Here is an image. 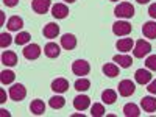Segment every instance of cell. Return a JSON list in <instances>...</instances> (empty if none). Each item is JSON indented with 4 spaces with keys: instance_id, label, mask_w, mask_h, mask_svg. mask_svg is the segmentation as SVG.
I'll return each instance as SVG.
<instances>
[{
    "instance_id": "obj_10",
    "label": "cell",
    "mask_w": 156,
    "mask_h": 117,
    "mask_svg": "<svg viewBox=\"0 0 156 117\" xmlns=\"http://www.w3.org/2000/svg\"><path fill=\"white\" fill-rule=\"evenodd\" d=\"M89 105H90V98L87 95H76L73 98V108L76 111H84L89 108Z\"/></svg>"
},
{
    "instance_id": "obj_39",
    "label": "cell",
    "mask_w": 156,
    "mask_h": 117,
    "mask_svg": "<svg viewBox=\"0 0 156 117\" xmlns=\"http://www.w3.org/2000/svg\"><path fill=\"white\" fill-rule=\"evenodd\" d=\"M64 2H66V3H73L75 0H64Z\"/></svg>"
},
{
    "instance_id": "obj_25",
    "label": "cell",
    "mask_w": 156,
    "mask_h": 117,
    "mask_svg": "<svg viewBox=\"0 0 156 117\" xmlns=\"http://www.w3.org/2000/svg\"><path fill=\"white\" fill-rule=\"evenodd\" d=\"M75 89L78 90V92H84V90H87L89 87H90V81L87 80V78H78V80L75 81Z\"/></svg>"
},
{
    "instance_id": "obj_20",
    "label": "cell",
    "mask_w": 156,
    "mask_h": 117,
    "mask_svg": "<svg viewBox=\"0 0 156 117\" xmlns=\"http://www.w3.org/2000/svg\"><path fill=\"white\" fill-rule=\"evenodd\" d=\"M2 64H5V66H16L17 64V55L14 53V51H3L2 53Z\"/></svg>"
},
{
    "instance_id": "obj_15",
    "label": "cell",
    "mask_w": 156,
    "mask_h": 117,
    "mask_svg": "<svg viewBox=\"0 0 156 117\" xmlns=\"http://www.w3.org/2000/svg\"><path fill=\"white\" fill-rule=\"evenodd\" d=\"M61 47L66 48V50H73L76 47V37L73 34H70V33L64 34L61 37Z\"/></svg>"
},
{
    "instance_id": "obj_31",
    "label": "cell",
    "mask_w": 156,
    "mask_h": 117,
    "mask_svg": "<svg viewBox=\"0 0 156 117\" xmlns=\"http://www.w3.org/2000/svg\"><path fill=\"white\" fill-rule=\"evenodd\" d=\"M11 37H12V36L8 34V33H2V34H0V47H2V48H6V47L12 42Z\"/></svg>"
},
{
    "instance_id": "obj_24",
    "label": "cell",
    "mask_w": 156,
    "mask_h": 117,
    "mask_svg": "<svg viewBox=\"0 0 156 117\" xmlns=\"http://www.w3.org/2000/svg\"><path fill=\"white\" fill-rule=\"evenodd\" d=\"M123 114L126 117H137V115H140V111H139L137 105H134V103H126L123 106Z\"/></svg>"
},
{
    "instance_id": "obj_35",
    "label": "cell",
    "mask_w": 156,
    "mask_h": 117,
    "mask_svg": "<svg viewBox=\"0 0 156 117\" xmlns=\"http://www.w3.org/2000/svg\"><path fill=\"white\" fill-rule=\"evenodd\" d=\"M2 2H3V5H6V6H16L17 3H19V0H2Z\"/></svg>"
},
{
    "instance_id": "obj_23",
    "label": "cell",
    "mask_w": 156,
    "mask_h": 117,
    "mask_svg": "<svg viewBox=\"0 0 156 117\" xmlns=\"http://www.w3.org/2000/svg\"><path fill=\"white\" fill-rule=\"evenodd\" d=\"M101 100L103 103H106V105H112V103L117 100V92L112 89H106L101 92Z\"/></svg>"
},
{
    "instance_id": "obj_4",
    "label": "cell",
    "mask_w": 156,
    "mask_h": 117,
    "mask_svg": "<svg viewBox=\"0 0 156 117\" xmlns=\"http://www.w3.org/2000/svg\"><path fill=\"white\" fill-rule=\"evenodd\" d=\"M90 70V66H89V62L84 61V59H76L73 64H72V72L78 76H84L87 75Z\"/></svg>"
},
{
    "instance_id": "obj_18",
    "label": "cell",
    "mask_w": 156,
    "mask_h": 117,
    "mask_svg": "<svg viewBox=\"0 0 156 117\" xmlns=\"http://www.w3.org/2000/svg\"><path fill=\"white\" fill-rule=\"evenodd\" d=\"M6 27H8V30H11V31H19V30L23 27V20H22V17H19V16H11V17L8 19Z\"/></svg>"
},
{
    "instance_id": "obj_40",
    "label": "cell",
    "mask_w": 156,
    "mask_h": 117,
    "mask_svg": "<svg viewBox=\"0 0 156 117\" xmlns=\"http://www.w3.org/2000/svg\"><path fill=\"white\" fill-rule=\"evenodd\" d=\"M111 2H119V0H111Z\"/></svg>"
},
{
    "instance_id": "obj_13",
    "label": "cell",
    "mask_w": 156,
    "mask_h": 117,
    "mask_svg": "<svg viewBox=\"0 0 156 117\" xmlns=\"http://www.w3.org/2000/svg\"><path fill=\"white\" fill-rule=\"evenodd\" d=\"M134 78L139 84H148L151 81V73L145 69H137L134 73Z\"/></svg>"
},
{
    "instance_id": "obj_36",
    "label": "cell",
    "mask_w": 156,
    "mask_h": 117,
    "mask_svg": "<svg viewBox=\"0 0 156 117\" xmlns=\"http://www.w3.org/2000/svg\"><path fill=\"white\" fill-rule=\"evenodd\" d=\"M0 95H2V100H0V101H2V103H5L6 100H5V92H3V90H0Z\"/></svg>"
},
{
    "instance_id": "obj_33",
    "label": "cell",
    "mask_w": 156,
    "mask_h": 117,
    "mask_svg": "<svg viewBox=\"0 0 156 117\" xmlns=\"http://www.w3.org/2000/svg\"><path fill=\"white\" fill-rule=\"evenodd\" d=\"M147 90H148L150 94H154V95H156V80H153V81H150V83H148Z\"/></svg>"
},
{
    "instance_id": "obj_29",
    "label": "cell",
    "mask_w": 156,
    "mask_h": 117,
    "mask_svg": "<svg viewBox=\"0 0 156 117\" xmlns=\"http://www.w3.org/2000/svg\"><path fill=\"white\" fill-rule=\"evenodd\" d=\"M30 39H31L30 33L22 31V33H19V34L14 37V42H16L17 45H25V44H28V42H30Z\"/></svg>"
},
{
    "instance_id": "obj_17",
    "label": "cell",
    "mask_w": 156,
    "mask_h": 117,
    "mask_svg": "<svg viewBox=\"0 0 156 117\" xmlns=\"http://www.w3.org/2000/svg\"><path fill=\"white\" fill-rule=\"evenodd\" d=\"M140 106L145 112H154L156 111V98L154 97H144L140 100Z\"/></svg>"
},
{
    "instance_id": "obj_37",
    "label": "cell",
    "mask_w": 156,
    "mask_h": 117,
    "mask_svg": "<svg viewBox=\"0 0 156 117\" xmlns=\"http://www.w3.org/2000/svg\"><path fill=\"white\" fill-rule=\"evenodd\" d=\"M136 2H137V3H140V5H144V3H148L150 0H136Z\"/></svg>"
},
{
    "instance_id": "obj_8",
    "label": "cell",
    "mask_w": 156,
    "mask_h": 117,
    "mask_svg": "<svg viewBox=\"0 0 156 117\" xmlns=\"http://www.w3.org/2000/svg\"><path fill=\"white\" fill-rule=\"evenodd\" d=\"M51 6V0H33L31 2V8L37 14H45Z\"/></svg>"
},
{
    "instance_id": "obj_19",
    "label": "cell",
    "mask_w": 156,
    "mask_h": 117,
    "mask_svg": "<svg viewBox=\"0 0 156 117\" xmlns=\"http://www.w3.org/2000/svg\"><path fill=\"white\" fill-rule=\"evenodd\" d=\"M44 53H45V56H48V58H58L59 53H61L59 45L55 44V42H48V44L44 47Z\"/></svg>"
},
{
    "instance_id": "obj_16",
    "label": "cell",
    "mask_w": 156,
    "mask_h": 117,
    "mask_svg": "<svg viewBox=\"0 0 156 117\" xmlns=\"http://www.w3.org/2000/svg\"><path fill=\"white\" fill-rule=\"evenodd\" d=\"M142 33L148 39H156V22H153V20L145 22L142 25Z\"/></svg>"
},
{
    "instance_id": "obj_21",
    "label": "cell",
    "mask_w": 156,
    "mask_h": 117,
    "mask_svg": "<svg viewBox=\"0 0 156 117\" xmlns=\"http://www.w3.org/2000/svg\"><path fill=\"white\" fill-rule=\"evenodd\" d=\"M112 59L114 62H119V67H123V69L131 67V64H133L131 56H128V55H115Z\"/></svg>"
},
{
    "instance_id": "obj_38",
    "label": "cell",
    "mask_w": 156,
    "mask_h": 117,
    "mask_svg": "<svg viewBox=\"0 0 156 117\" xmlns=\"http://www.w3.org/2000/svg\"><path fill=\"white\" fill-rule=\"evenodd\" d=\"M0 112H2V115H9V114H8V111H5V109H2Z\"/></svg>"
},
{
    "instance_id": "obj_9",
    "label": "cell",
    "mask_w": 156,
    "mask_h": 117,
    "mask_svg": "<svg viewBox=\"0 0 156 117\" xmlns=\"http://www.w3.org/2000/svg\"><path fill=\"white\" fill-rule=\"evenodd\" d=\"M51 16L56 19H66L69 16V8L64 3H55L51 6Z\"/></svg>"
},
{
    "instance_id": "obj_3",
    "label": "cell",
    "mask_w": 156,
    "mask_h": 117,
    "mask_svg": "<svg viewBox=\"0 0 156 117\" xmlns=\"http://www.w3.org/2000/svg\"><path fill=\"white\" fill-rule=\"evenodd\" d=\"M131 30H133L131 23H128L125 20H117L112 23V33L115 36H126L131 33Z\"/></svg>"
},
{
    "instance_id": "obj_26",
    "label": "cell",
    "mask_w": 156,
    "mask_h": 117,
    "mask_svg": "<svg viewBox=\"0 0 156 117\" xmlns=\"http://www.w3.org/2000/svg\"><path fill=\"white\" fill-rule=\"evenodd\" d=\"M14 72L12 70H2V73H0V81H2V84H11L12 81H14Z\"/></svg>"
},
{
    "instance_id": "obj_5",
    "label": "cell",
    "mask_w": 156,
    "mask_h": 117,
    "mask_svg": "<svg viewBox=\"0 0 156 117\" xmlns=\"http://www.w3.org/2000/svg\"><path fill=\"white\" fill-rule=\"evenodd\" d=\"M25 95H27V89L23 87V84H12L9 87V97L14 100V101L23 100Z\"/></svg>"
},
{
    "instance_id": "obj_28",
    "label": "cell",
    "mask_w": 156,
    "mask_h": 117,
    "mask_svg": "<svg viewBox=\"0 0 156 117\" xmlns=\"http://www.w3.org/2000/svg\"><path fill=\"white\" fill-rule=\"evenodd\" d=\"M64 105H66V100H64V97H61V95H55V97L50 98V106L53 109H61Z\"/></svg>"
},
{
    "instance_id": "obj_1",
    "label": "cell",
    "mask_w": 156,
    "mask_h": 117,
    "mask_svg": "<svg viewBox=\"0 0 156 117\" xmlns=\"http://www.w3.org/2000/svg\"><path fill=\"white\" fill-rule=\"evenodd\" d=\"M114 14L117 17H122V19H129V17L134 16V6L131 3H128V2H122V3H119L115 6Z\"/></svg>"
},
{
    "instance_id": "obj_12",
    "label": "cell",
    "mask_w": 156,
    "mask_h": 117,
    "mask_svg": "<svg viewBox=\"0 0 156 117\" xmlns=\"http://www.w3.org/2000/svg\"><path fill=\"white\" fill-rule=\"evenodd\" d=\"M133 45H134V41H133L131 37H122V39H119V41L115 42L117 50L123 51V53H126V51L131 50V48H133Z\"/></svg>"
},
{
    "instance_id": "obj_34",
    "label": "cell",
    "mask_w": 156,
    "mask_h": 117,
    "mask_svg": "<svg viewBox=\"0 0 156 117\" xmlns=\"http://www.w3.org/2000/svg\"><path fill=\"white\" fill-rule=\"evenodd\" d=\"M148 14H150L153 19H156V3H151V5L148 6Z\"/></svg>"
},
{
    "instance_id": "obj_32",
    "label": "cell",
    "mask_w": 156,
    "mask_h": 117,
    "mask_svg": "<svg viewBox=\"0 0 156 117\" xmlns=\"http://www.w3.org/2000/svg\"><path fill=\"white\" fill-rule=\"evenodd\" d=\"M145 66L150 70H156V55H151L145 59Z\"/></svg>"
},
{
    "instance_id": "obj_22",
    "label": "cell",
    "mask_w": 156,
    "mask_h": 117,
    "mask_svg": "<svg viewBox=\"0 0 156 117\" xmlns=\"http://www.w3.org/2000/svg\"><path fill=\"white\" fill-rule=\"evenodd\" d=\"M30 111L34 114V115H42L45 112V105L42 100H33L31 105H30Z\"/></svg>"
},
{
    "instance_id": "obj_7",
    "label": "cell",
    "mask_w": 156,
    "mask_h": 117,
    "mask_svg": "<svg viewBox=\"0 0 156 117\" xmlns=\"http://www.w3.org/2000/svg\"><path fill=\"white\" fill-rule=\"evenodd\" d=\"M134 90H136V86L131 80H122L119 83V94L122 97H129L131 94H134Z\"/></svg>"
},
{
    "instance_id": "obj_11",
    "label": "cell",
    "mask_w": 156,
    "mask_h": 117,
    "mask_svg": "<svg viewBox=\"0 0 156 117\" xmlns=\"http://www.w3.org/2000/svg\"><path fill=\"white\" fill-rule=\"evenodd\" d=\"M51 89H53L56 94H62L69 89V81L66 78H56V80H53V83H51Z\"/></svg>"
},
{
    "instance_id": "obj_14",
    "label": "cell",
    "mask_w": 156,
    "mask_h": 117,
    "mask_svg": "<svg viewBox=\"0 0 156 117\" xmlns=\"http://www.w3.org/2000/svg\"><path fill=\"white\" fill-rule=\"evenodd\" d=\"M42 33H44V36L47 39H53V37H56L59 34V27H58L55 22H50V23H47L45 27H44Z\"/></svg>"
},
{
    "instance_id": "obj_6",
    "label": "cell",
    "mask_w": 156,
    "mask_h": 117,
    "mask_svg": "<svg viewBox=\"0 0 156 117\" xmlns=\"http://www.w3.org/2000/svg\"><path fill=\"white\" fill-rule=\"evenodd\" d=\"M22 53H23L25 58L30 59V61L31 59H37L39 56H41V47H39L37 44H28L22 50Z\"/></svg>"
},
{
    "instance_id": "obj_27",
    "label": "cell",
    "mask_w": 156,
    "mask_h": 117,
    "mask_svg": "<svg viewBox=\"0 0 156 117\" xmlns=\"http://www.w3.org/2000/svg\"><path fill=\"white\" fill-rule=\"evenodd\" d=\"M103 73L109 78H114V76L119 75V67H117L115 64H105V66H103Z\"/></svg>"
},
{
    "instance_id": "obj_30",
    "label": "cell",
    "mask_w": 156,
    "mask_h": 117,
    "mask_svg": "<svg viewBox=\"0 0 156 117\" xmlns=\"http://www.w3.org/2000/svg\"><path fill=\"white\" fill-rule=\"evenodd\" d=\"M90 115H92V117H101V115H105V108H103L101 103H94V106L90 108Z\"/></svg>"
},
{
    "instance_id": "obj_2",
    "label": "cell",
    "mask_w": 156,
    "mask_h": 117,
    "mask_svg": "<svg viewBox=\"0 0 156 117\" xmlns=\"http://www.w3.org/2000/svg\"><path fill=\"white\" fill-rule=\"evenodd\" d=\"M151 51V44L144 41V39H139V41L134 44V48H133V55L136 58H144L147 56Z\"/></svg>"
}]
</instances>
